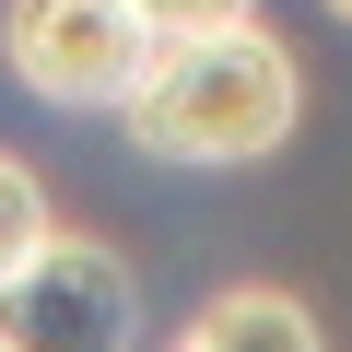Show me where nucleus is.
Returning a JSON list of instances; mask_svg holds the SVG:
<instances>
[{
    "label": "nucleus",
    "mask_w": 352,
    "mask_h": 352,
    "mask_svg": "<svg viewBox=\"0 0 352 352\" xmlns=\"http://www.w3.org/2000/svg\"><path fill=\"white\" fill-rule=\"evenodd\" d=\"M294 118H305V71L270 24L164 47L153 82L129 94V141L153 164H258V153L294 141Z\"/></svg>",
    "instance_id": "nucleus-1"
},
{
    "label": "nucleus",
    "mask_w": 352,
    "mask_h": 352,
    "mask_svg": "<svg viewBox=\"0 0 352 352\" xmlns=\"http://www.w3.org/2000/svg\"><path fill=\"white\" fill-rule=\"evenodd\" d=\"M0 59H12V82L47 94V106H118L129 118V94L153 82L164 36L129 0H12V12H0Z\"/></svg>",
    "instance_id": "nucleus-2"
},
{
    "label": "nucleus",
    "mask_w": 352,
    "mask_h": 352,
    "mask_svg": "<svg viewBox=\"0 0 352 352\" xmlns=\"http://www.w3.org/2000/svg\"><path fill=\"white\" fill-rule=\"evenodd\" d=\"M129 329H141L129 258L94 235H59L24 282H0V352H129Z\"/></svg>",
    "instance_id": "nucleus-3"
},
{
    "label": "nucleus",
    "mask_w": 352,
    "mask_h": 352,
    "mask_svg": "<svg viewBox=\"0 0 352 352\" xmlns=\"http://www.w3.org/2000/svg\"><path fill=\"white\" fill-rule=\"evenodd\" d=\"M164 352H329V340H317V317H305L294 294H270V282H235V294H212L188 329H176Z\"/></svg>",
    "instance_id": "nucleus-4"
},
{
    "label": "nucleus",
    "mask_w": 352,
    "mask_h": 352,
    "mask_svg": "<svg viewBox=\"0 0 352 352\" xmlns=\"http://www.w3.org/2000/svg\"><path fill=\"white\" fill-rule=\"evenodd\" d=\"M47 247H59V212H47V188H36V164L0 153V282H24Z\"/></svg>",
    "instance_id": "nucleus-5"
},
{
    "label": "nucleus",
    "mask_w": 352,
    "mask_h": 352,
    "mask_svg": "<svg viewBox=\"0 0 352 352\" xmlns=\"http://www.w3.org/2000/svg\"><path fill=\"white\" fill-rule=\"evenodd\" d=\"M129 12H141L164 47H188V36H235V24H258V0H129Z\"/></svg>",
    "instance_id": "nucleus-6"
},
{
    "label": "nucleus",
    "mask_w": 352,
    "mask_h": 352,
    "mask_svg": "<svg viewBox=\"0 0 352 352\" xmlns=\"http://www.w3.org/2000/svg\"><path fill=\"white\" fill-rule=\"evenodd\" d=\"M329 12H340V24H352V0H329Z\"/></svg>",
    "instance_id": "nucleus-7"
}]
</instances>
